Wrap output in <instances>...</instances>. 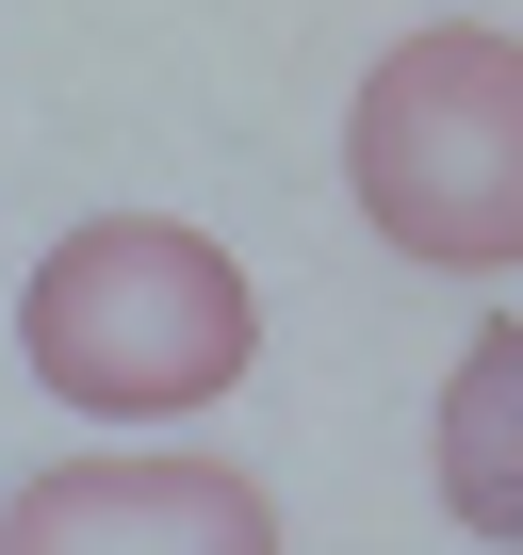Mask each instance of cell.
Wrapping results in <instances>:
<instances>
[{
    "mask_svg": "<svg viewBox=\"0 0 523 555\" xmlns=\"http://www.w3.org/2000/svg\"><path fill=\"white\" fill-rule=\"evenodd\" d=\"M0 555H279V506L229 457H50L0 490Z\"/></svg>",
    "mask_w": 523,
    "mask_h": 555,
    "instance_id": "obj_3",
    "label": "cell"
},
{
    "mask_svg": "<svg viewBox=\"0 0 523 555\" xmlns=\"http://www.w3.org/2000/svg\"><path fill=\"white\" fill-rule=\"evenodd\" d=\"M344 196L393 261H442V278L523 261V34L490 17L393 34L377 82L344 99Z\"/></svg>",
    "mask_w": 523,
    "mask_h": 555,
    "instance_id": "obj_2",
    "label": "cell"
},
{
    "mask_svg": "<svg viewBox=\"0 0 523 555\" xmlns=\"http://www.w3.org/2000/svg\"><path fill=\"white\" fill-rule=\"evenodd\" d=\"M17 360L66 409H99V425H180V409H213L262 360V295H245V261L213 229L99 212V229H66L17 278Z\"/></svg>",
    "mask_w": 523,
    "mask_h": 555,
    "instance_id": "obj_1",
    "label": "cell"
},
{
    "mask_svg": "<svg viewBox=\"0 0 523 555\" xmlns=\"http://www.w3.org/2000/svg\"><path fill=\"white\" fill-rule=\"evenodd\" d=\"M425 457H442V506H458V522H474L490 555H523V311L458 344V376H442V425H425Z\"/></svg>",
    "mask_w": 523,
    "mask_h": 555,
    "instance_id": "obj_4",
    "label": "cell"
}]
</instances>
